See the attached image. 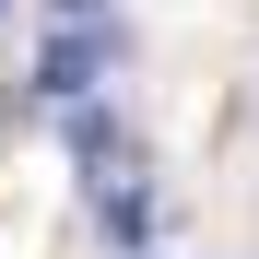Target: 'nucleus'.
Masks as SVG:
<instances>
[{
  "label": "nucleus",
  "instance_id": "f03ea898",
  "mask_svg": "<svg viewBox=\"0 0 259 259\" xmlns=\"http://www.w3.org/2000/svg\"><path fill=\"white\" fill-rule=\"evenodd\" d=\"M59 12H71V24H95V12H106V0H59Z\"/></svg>",
  "mask_w": 259,
  "mask_h": 259
},
{
  "label": "nucleus",
  "instance_id": "f257e3e1",
  "mask_svg": "<svg viewBox=\"0 0 259 259\" xmlns=\"http://www.w3.org/2000/svg\"><path fill=\"white\" fill-rule=\"evenodd\" d=\"M35 82H48L59 106H82V95H95V35H59V48H48V71H35Z\"/></svg>",
  "mask_w": 259,
  "mask_h": 259
}]
</instances>
